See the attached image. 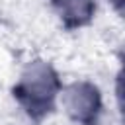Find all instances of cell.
<instances>
[{"mask_svg": "<svg viewBox=\"0 0 125 125\" xmlns=\"http://www.w3.org/2000/svg\"><path fill=\"white\" fill-rule=\"evenodd\" d=\"M53 4L64 18V21L74 25L88 21L94 14V0H53Z\"/></svg>", "mask_w": 125, "mask_h": 125, "instance_id": "obj_3", "label": "cell"}, {"mask_svg": "<svg viewBox=\"0 0 125 125\" xmlns=\"http://www.w3.org/2000/svg\"><path fill=\"white\" fill-rule=\"evenodd\" d=\"M109 2H113V4H117V6H119V4H125V0H109Z\"/></svg>", "mask_w": 125, "mask_h": 125, "instance_id": "obj_5", "label": "cell"}, {"mask_svg": "<svg viewBox=\"0 0 125 125\" xmlns=\"http://www.w3.org/2000/svg\"><path fill=\"white\" fill-rule=\"evenodd\" d=\"M64 111L74 121H92L100 109V92L88 82H74L61 94Z\"/></svg>", "mask_w": 125, "mask_h": 125, "instance_id": "obj_2", "label": "cell"}, {"mask_svg": "<svg viewBox=\"0 0 125 125\" xmlns=\"http://www.w3.org/2000/svg\"><path fill=\"white\" fill-rule=\"evenodd\" d=\"M18 98L31 113H45L49 111L57 92H59V80L53 68L41 61H35L27 64L23 70L20 84H18Z\"/></svg>", "mask_w": 125, "mask_h": 125, "instance_id": "obj_1", "label": "cell"}, {"mask_svg": "<svg viewBox=\"0 0 125 125\" xmlns=\"http://www.w3.org/2000/svg\"><path fill=\"white\" fill-rule=\"evenodd\" d=\"M117 100H119V107H121L123 117H125V70L117 78Z\"/></svg>", "mask_w": 125, "mask_h": 125, "instance_id": "obj_4", "label": "cell"}]
</instances>
